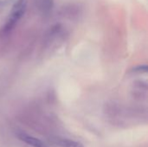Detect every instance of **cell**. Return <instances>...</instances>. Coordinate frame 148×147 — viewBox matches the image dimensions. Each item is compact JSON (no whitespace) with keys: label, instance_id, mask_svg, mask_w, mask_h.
I'll return each mask as SVG.
<instances>
[{"label":"cell","instance_id":"obj_2","mask_svg":"<svg viewBox=\"0 0 148 147\" xmlns=\"http://www.w3.org/2000/svg\"><path fill=\"white\" fill-rule=\"evenodd\" d=\"M17 138L21 139L22 141L25 142L27 145L32 147H47V146L39 139L34 138L30 135H28L24 133H17Z\"/></svg>","mask_w":148,"mask_h":147},{"label":"cell","instance_id":"obj_1","mask_svg":"<svg viewBox=\"0 0 148 147\" xmlns=\"http://www.w3.org/2000/svg\"><path fill=\"white\" fill-rule=\"evenodd\" d=\"M25 9H26V3L24 0H18L15 3L10 14L3 28V31L4 33L10 31L14 28V26L17 23V22L20 20V18L24 14Z\"/></svg>","mask_w":148,"mask_h":147},{"label":"cell","instance_id":"obj_3","mask_svg":"<svg viewBox=\"0 0 148 147\" xmlns=\"http://www.w3.org/2000/svg\"><path fill=\"white\" fill-rule=\"evenodd\" d=\"M56 144L60 147H83L82 143L68 139H58L56 140Z\"/></svg>","mask_w":148,"mask_h":147}]
</instances>
